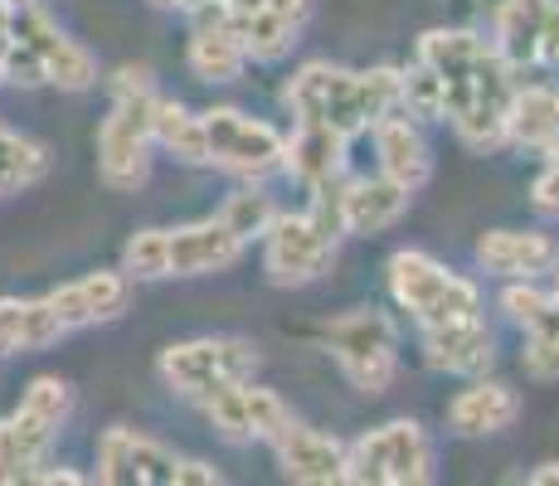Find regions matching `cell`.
I'll use <instances>...</instances> for the list:
<instances>
[{"instance_id": "4fadbf2b", "label": "cell", "mask_w": 559, "mask_h": 486, "mask_svg": "<svg viewBox=\"0 0 559 486\" xmlns=\"http://www.w3.org/2000/svg\"><path fill=\"white\" fill-rule=\"evenodd\" d=\"M311 20V0H224L219 25H229L243 39L249 59L277 63L297 49Z\"/></svg>"}, {"instance_id": "603a6c76", "label": "cell", "mask_w": 559, "mask_h": 486, "mask_svg": "<svg viewBox=\"0 0 559 486\" xmlns=\"http://www.w3.org/2000/svg\"><path fill=\"white\" fill-rule=\"evenodd\" d=\"M521 418V394L501 380H477L448 404V428L457 438H491Z\"/></svg>"}, {"instance_id": "ac0fdd59", "label": "cell", "mask_w": 559, "mask_h": 486, "mask_svg": "<svg viewBox=\"0 0 559 486\" xmlns=\"http://www.w3.org/2000/svg\"><path fill=\"white\" fill-rule=\"evenodd\" d=\"M277 467H283L287 482L302 486H341L346 482V442L326 438L321 428H307L297 418H287L273 438Z\"/></svg>"}, {"instance_id": "4316f807", "label": "cell", "mask_w": 559, "mask_h": 486, "mask_svg": "<svg viewBox=\"0 0 559 486\" xmlns=\"http://www.w3.org/2000/svg\"><path fill=\"white\" fill-rule=\"evenodd\" d=\"M249 69V49L229 25H195L190 35V73L200 83H234Z\"/></svg>"}, {"instance_id": "3957f363", "label": "cell", "mask_w": 559, "mask_h": 486, "mask_svg": "<svg viewBox=\"0 0 559 486\" xmlns=\"http://www.w3.org/2000/svg\"><path fill=\"white\" fill-rule=\"evenodd\" d=\"M0 79L15 88H63V93H88L98 83V59L69 39L59 25L39 10V0L5 10V63Z\"/></svg>"}, {"instance_id": "d6986e66", "label": "cell", "mask_w": 559, "mask_h": 486, "mask_svg": "<svg viewBox=\"0 0 559 486\" xmlns=\"http://www.w3.org/2000/svg\"><path fill=\"white\" fill-rule=\"evenodd\" d=\"M243 244L219 214L195 224L166 229V253H170V277H204V273H224L243 258Z\"/></svg>"}, {"instance_id": "9a60e30c", "label": "cell", "mask_w": 559, "mask_h": 486, "mask_svg": "<svg viewBox=\"0 0 559 486\" xmlns=\"http://www.w3.org/2000/svg\"><path fill=\"white\" fill-rule=\"evenodd\" d=\"M477 263L501 283H540L559 268V239L545 229H491L477 239Z\"/></svg>"}, {"instance_id": "f1b7e54d", "label": "cell", "mask_w": 559, "mask_h": 486, "mask_svg": "<svg viewBox=\"0 0 559 486\" xmlns=\"http://www.w3.org/2000/svg\"><path fill=\"white\" fill-rule=\"evenodd\" d=\"M45 176H49V151L39 142H29V137L10 132V127L0 122V200L39 186Z\"/></svg>"}, {"instance_id": "52a82bcc", "label": "cell", "mask_w": 559, "mask_h": 486, "mask_svg": "<svg viewBox=\"0 0 559 486\" xmlns=\"http://www.w3.org/2000/svg\"><path fill=\"white\" fill-rule=\"evenodd\" d=\"M98 482L112 486H219L224 472L210 462L180 458L166 442L136 428H107L98 438Z\"/></svg>"}, {"instance_id": "d4e9b609", "label": "cell", "mask_w": 559, "mask_h": 486, "mask_svg": "<svg viewBox=\"0 0 559 486\" xmlns=\"http://www.w3.org/2000/svg\"><path fill=\"white\" fill-rule=\"evenodd\" d=\"M559 142V88L550 83H515L507 107V146L550 151Z\"/></svg>"}, {"instance_id": "ba28073f", "label": "cell", "mask_w": 559, "mask_h": 486, "mask_svg": "<svg viewBox=\"0 0 559 486\" xmlns=\"http://www.w3.org/2000/svg\"><path fill=\"white\" fill-rule=\"evenodd\" d=\"M390 297L418 327H438V321L481 311V287L472 277L453 273L448 263H438L424 248H400L390 258Z\"/></svg>"}, {"instance_id": "484cf974", "label": "cell", "mask_w": 559, "mask_h": 486, "mask_svg": "<svg viewBox=\"0 0 559 486\" xmlns=\"http://www.w3.org/2000/svg\"><path fill=\"white\" fill-rule=\"evenodd\" d=\"M63 331L45 297H0V360L20 351H45Z\"/></svg>"}, {"instance_id": "5b68a950", "label": "cell", "mask_w": 559, "mask_h": 486, "mask_svg": "<svg viewBox=\"0 0 559 486\" xmlns=\"http://www.w3.org/2000/svg\"><path fill=\"white\" fill-rule=\"evenodd\" d=\"M341 180H326V186L307 190L311 204L302 214H283L267 224L263 234V273L273 287H307L317 283L321 273L331 268L341 244Z\"/></svg>"}, {"instance_id": "7a4b0ae2", "label": "cell", "mask_w": 559, "mask_h": 486, "mask_svg": "<svg viewBox=\"0 0 559 486\" xmlns=\"http://www.w3.org/2000/svg\"><path fill=\"white\" fill-rule=\"evenodd\" d=\"M283 107L297 122H321L341 137H360L400 107V69H341V63H302L287 79Z\"/></svg>"}, {"instance_id": "8992f818", "label": "cell", "mask_w": 559, "mask_h": 486, "mask_svg": "<svg viewBox=\"0 0 559 486\" xmlns=\"http://www.w3.org/2000/svg\"><path fill=\"white\" fill-rule=\"evenodd\" d=\"M321 345L356 394H384L400 375V327L380 307H356L346 317L326 321Z\"/></svg>"}, {"instance_id": "5bb4252c", "label": "cell", "mask_w": 559, "mask_h": 486, "mask_svg": "<svg viewBox=\"0 0 559 486\" xmlns=\"http://www.w3.org/2000/svg\"><path fill=\"white\" fill-rule=\"evenodd\" d=\"M204 418L214 424V434L229 438V442H273L277 428L293 418V408L273 394V389L253 384V380H239L219 394L204 399Z\"/></svg>"}, {"instance_id": "9c48e42d", "label": "cell", "mask_w": 559, "mask_h": 486, "mask_svg": "<svg viewBox=\"0 0 559 486\" xmlns=\"http://www.w3.org/2000/svg\"><path fill=\"white\" fill-rule=\"evenodd\" d=\"M258 370V351L253 341L243 336H195V341H176L160 351L156 375L170 394L190 399V404H204L219 389L253 380Z\"/></svg>"}, {"instance_id": "8fae6325", "label": "cell", "mask_w": 559, "mask_h": 486, "mask_svg": "<svg viewBox=\"0 0 559 486\" xmlns=\"http://www.w3.org/2000/svg\"><path fill=\"white\" fill-rule=\"evenodd\" d=\"M200 122L210 166L253 180V186L283 170V132L267 127L263 117H249L243 107H210V112H200Z\"/></svg>"}, {"instance_id": "d590c367", "label": "cell", "mask_w": 559, "mask_h": 486, "mask_svg": "<svg viewBox=\"0 0 559 486\" xmlns=\"http://www.w3.org/2000/svg\"><path fill=\"white\" fill-rule=\"evenodd\" d=\"M0 63H5V5H0ZM5 83V79H0Z\"/></svg>"}, {"instance_id": "74e56055", "label": "cell", "mask_w": 559, "mask_h": 486, "mask_svg": "<svg viewBox=\"0 0 559 486\" xmlns=\"http://www.w3.org/2000/svg\"><path fill=\"white\" fill-rule=\"evenodd\" d=\"M152 5H160V10H176V0H152Z\"/></svg>"}, {"instance_id": "8d00e7d4", "label": "cell", "mask_w": 559, "mask_h": 486, "mask_svg": "<svg viewBox=\"0 0 559 486\" xmlns=\"http://www.w3.org/2000/svg\"><path fill=\"white\" fill-rule=\"evenodd\" d=\"M0 5H5V10H15V5H29V0H0Z\"/></svg>"}, {"instance_id": "277c9868", "label": "cell", "mask_w": 559, "mask_h": 486, "mask_svg": "<svg viewBox=\"0 0 559 486\" xmlns=\"http://www.w3.org/2000/svg\"><path fill=\"white\" fill-rule=\"evenodd\" d=\"M152 112H156V83L146 69L122 63L112 73V107L98 127V180L107 190H142L152 176Z\"/></svg>"}, {"instance_id": "7c38bea8", "label": "cell", "mask_w": 559, "mask_h": 486, "mask_svg": "<svg viewBox=\"0 0 559 486\" xmlns=\"http://www.w3.org/2000/svg\"><path fill=\"white\" fill-rule=\"evenodd\" d=\"M491 45L521 69H559V0H501L491 15Z\"/></svg>"}, {"instance_id": "d6a6232c", "label": "cell", "mask_w": 559, "mask_h": 486, "mask_svg": "<svg viewBox=\"0 0 559 486\" xmlns=\"http://www.w3.org/2000/svg\"><path fill=\"white\" fill-rule=\"evenodd\" d=\"M540 156H545V170L535 176L531 200H535V210H540L545 220H559V142L550 151H540Z\"/></svg>"}, {"instance_id": "6da1fadb", "label": "cell", "mask_w": 559, "mask_h": 486, "mask_svg": "<svg viewBox=\"0 0 559 486\" xmlns=\"http://www.w3.org/2000/svg\"><path fill=\"white\" fill-rule=\"evenodd\" d=\"M418 59L438 73L443 88V122L472 151L507 146V107L515 93V69L477 29H428L418 39Z\"/></svg>"}, {"instance_id": "836d02e7", "label": "cell", "mask_w": 559, "mask_h": 486, "mask_svg": "<svg viewBox=\"0 0 559 486\" xmlns=\"http://www.w3.org/2000/svg\"><path fill=\"white\" fill-rule=\"evenodd\" d=\"M521 370L531 375V380H559V345H550L545 336H525Z\"/></svg>"}, {"instance_id": "83f0119b", "label": "cell", "mask_w": 559, "mask_h": 486, "mask_svg": "<svg viewBox=\"0 0 559 486\" xmlns=\"http://www.w3.org/2000/svg\"><path fill=\"white\" fill-rule=\"evenodd\" d=\"M152 137L166 156H176L180 166H210L204 156V122L200 112H190L186 103L156 93V112H152Z\"/></svg>"}, {"instance_id": "e575fe53", "label": "cell", "mask_w": 559, "mask_h": 486, "mask_svg": "<svg viewBox=\"0 0 559 486\" xmlns=\"http://www.w3.org/2000/svg\"><path fill=\"white\" fill-rule=\"evenodd\" d=\"M525 482H531V486H559V462H545V467H535Z\"/></svg>"}, {"instance_id": "cb8c5ba5", "label": "cell", "mask_w": 559, "mask_h": 486, "mask_svg": "<svg viewBox=\"0 0 559 486\" xmlns=\"http://www.w3.org/2000/svg\"><path fill=\"white\" fill-rule=\"evenodd\" d=\"M53 438H59V428H49L45 418L15 404V414L0 418V482H35V472L53 452Z\"/></svg>"}, {"instance_id": "e0dca14e", "label": "cell", "mask_w": 559, "mask_h": 486, "mask_svg": "<svg viewBox=\"0 0 559 486\" xmlns=\"http://www.w3.org/2000/svg\"><path fill=\"white\" fill-rule=\"evenodd\" d=\"M418 341H424V360L443 375H487L497 360V336H491L481 311L438 321V327H418Z\"/></svg>"}, {"instance_id": "2e32d148", "label": "cell", "mask_w": 559, "mask_h": 486, "mask_svg": "<svg viewBox=\"0 0 559 486\" xmlns=\"http://www.w3.org/2000/svg\"><path fill=\"white\" fill-rule=\"evenodd\" d=\"M53 321H59V331L69 336V331H83V327H103V321H117L127 311V301H132V283H127V273L117 268V273H83L73 277V283L45 292Z\"/></svg>"}, {"instance_id": "4dcf8cb0", "label": "cell", "mask_w": 559, "mask_h": 486, "mask_svg": "<svg viewBox=\"0 0 559 486\" xmlns=\"http://www.w3.org/2000/svg\"><path fill=\"white\" fill-rule=\"evenodd\" d=\"M122 273L127 283H160V277H170L166 229H136L122 248Z\"/></svg>"}, {"instance_id": "7402d4cb", "label": "cell", "mask_w": 559, "mask_h": 486, "mask_svg": "<svg viewBox=\"0 0 559 486\" xmlns=\"http://www.w3.org/2000/svg\"><path fill=\"white\" fill-rule=\"evenodd\" d=\"M346 146H350V137L331 132V127L297 122L293 137H283V170L302 190H317V186H326V180L346 176Z\"/></svg>"}, {"instance_id": "30bf717a", "label": "cell", "mask_w": 559, "mask_h": 486, "mask_svg": "<svg viewBox=\"0 0 559 486\" xmlns=\"http://www.w3.org/2000/svg\"><path fill=\"white\" fill-rule=\"evenodd\" d=\"M346 482L356 486H424L433 482V442L424 424L394 418L346 448Z\"/></svg>"}, {"instance_id": "44dd1931", "label": "cell", "mask_w": 559, "mask_h": 486, "mask_svg": "<svg viewBox=\"0 0 559 486\" xmlns=\"http://www.w3.org/2000/svg\"><path fill=\"white\" fill-rule=\"evenodd\" d=\"M370 137H374V156H380V176L400 180L408 190H418L433 176V156H428L424 132H418V117H408L404 107L384 112L380 122L370 127Z\"/></svg>"}, {"instance_id": "1f68e13d", "label": "cell", "mask_w": 559, "mask_h": 486, "mask_svg": "<svg viewBox=\"0 0 559 486\" xmlns=\"http://www.w3.org/2000/svg\"><path fill=\"white\" fill-rule=\"evenodd\" d=\"M20 408L35 418H45L49 428H63L69 424V408H73V389L59 380V375H35L29 389L20 394Z\"/></svg>"}, {"instance_id": "f546056e", "label": "cell", "mask_w": 559, "mask_h": 486, "mask_svg": "<svg viewBox=\"0 0 559 486\" xmlns=\"http://www.w3.org/2000/svg\"><path fill=\"white\" fill-rule=\"evenodd\" d=\"M219 220L229 224V229L239 234L243 244H253V239H263V234H267V224L277 220V204H273V194L253 190V180H249V186H243V190H234L229 200H224Z\"/></svg>"}, {"instance_id": "ffe728a7", "label": "cell", "mask_w": 559, "mask_h": 486, "mask_svg": "<svg viewBox=\"0 0 559 486\" xmlns=\"http://www.w3.org/2000/svg\"><path fill=\"white\" fill-rule=\"evenodd\" d=\"M414 190L390 176H360L341 186V234H384L408 214Z\"/></svg>"}]
</instances>
